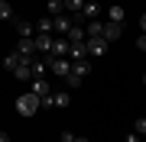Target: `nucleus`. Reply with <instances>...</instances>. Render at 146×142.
I'll list each match as a JSON object with an SVG mask.
<instances>
[{
	"label": "nucleus",
	"instance_id": "nucleus-33",
	"mask_svg": "<svg viewBox=\"0 0 146 142\" xmlns=\"http://www.w3.org/2000/svg\"><path fill=\"white\" fill-rule=\"evenodd\" d=\"M104 3H117V0H104Z\"/></svg>",
	"mask_w": 146,
	"mask_h": 142
},
{
	"label": "nucleus",
	"instance_id": "nucleus-32",
	"mask_svg": "<svg viewBox=\"0 0 146 142\" xmlns=\"http://www.w3.org/2000/svg\"><path fill=\"white\" fill-rule=\"evenodd\" d=\"M143 87H146V71H143Z\"/></svg>",
	"mask_w": 146,
	"mask_h": 142
},
{
	"label": "nucleus",
	"instance_id": "nucleus-19",
	"mask_svg": "<svg viewBox=\"0 0 146 142\" xmlns=\"http://www.w3.org/2000/svg\"><path fill=\"white\" fill-rule=\"evenodd\" d=\"M62 7H65V13H68V16H72V20H75V16L81 13V7H84V0H62Z\"/></svg>",
	"mask_w": 146,
	"mask_h": 142
},
{
	"label": "nucleus",
	"instance_id": "nucleus-21",
	"mask_svg": "<svg viewBox=\"0 0 146 142\" xmlns=\"http://www.w3.org/2000/svg\"><path fill=\"white\" fill-rule=\"evenodd\" d=\"M81 81H84V78H78L75 71H68V74H65V84H68V90H78V87H81Z\"/></svg>",
	"mask_w": 146,
	"mask_h": 142
},
{
	"label": "nucleus",
	"instance_id": "nucleus-22",
	"mask_svg": "<svg viewBox=\"0 0 146 142\" xmlns=\"http://www.w3.org/2000/svg\"><path fill=\"white\" fill-rule=\"evenodd\" d=\"M36 32H49V36H52V16H46V20H36Z\"/></svg>",
	"mask_w": 146,
	"mask_h": 142
},
{
	"label": "nucleus",
	"instance_id": "nucleus-28",
	"mask_svg": "<svg viewBox=\"0 0 146 142\" xmlns=\"http://www.w3.org/2000/svg\"><path fill=\"white\" fill-rule=\"evenodd\" d=\"M58 142H75V132H68V129H65L62 136H58Z\"/></svg>",
	"mask_w": 146,
	"mask_h": 142
},
{
	"label": "nucleus",
	"instance_id": "nucleus-20",
	"mask_svg": "<svg viewBox=\"0 0 146 142\" xmlns=\"http://www.w3.org/2000/svg\"><path fill=\"white\" fill-rule=\"evenodd\" d=\"M20 62H23V55H20V52H10V55L3 58V71H16V65H20Z\"/></svg>",
	"mask_w": 146,
	"mask_h": 142
},
{
	"label": "nucleus",
	"instance_id": "nucleus-27",
	"mask_svg": "<svg viewBox=\"0 0 146 142\" xmlns=\"http://www.w3.org/2000/svg\"><path fill=\"white\" fill-rule=\"evenodd\" d=\"M136 48H140V52H146V32H140V36H136Z\"/></svg>",
	"mask_w": 146,
	"mask_h": 142
},
{
	"label": "nucleus",
	"instance_id": "nucleus-1",
	"mask_svg": "<svg viewBox=\"0 0 146 142\" xmlns=\"http://www.w3.org/2000/svg\"><path fill=\"white\" fill-rule=\"evenodd\" d=\"M16 113H20V116H33V113H36L39 110V97L36 94H33V90H26V94H20V97H16Z\"/></svg>",
	"mask_w": 146,
	"mask_h": 142
},
{
	"label": "nucleus",
	"instance_id": "nucleus-14",
	"mask_svg": "<svg viewBox=\"0 0 146 142\" xmlns=\"http://www.w3.org/2000/svg\"><path fill=\"white\" fill-rule=\"evenodd\" d=\"M72 71L78 74V78H88L94 71V65H91V58H81V62H72Z\"/></svg>",
	"mask_w": 146,
	"mask_h": 142
},
{
	"label": "nucleus",
	"instance_id": "nucleus-4",
	"mask_svg": "<svg viewBox=\"0 0 146 142\" xmlns=\"http://www.w3.org/2000/svg\"><path fill=\"white\" fill-rule=\"evenodd\" d=\"M75 20H84V23H88V20H101V3H98V0H84L81 13L75 16Z\"/></svg>",
	"mask_w": 146,
	"mask_h": 142
},
{
	"label": "nucleus",
	"instance_id": "nucleus-11",
	"mask_svg": "<svg viewBox=\"0 0 146 142\" xmlns=\"http://www.w3.org/2000/svg\"><path fill=\"white\" fill-rule=\"evenodd\" d=\"M65 39H68V42H72V45L84 42V39H88V36H84V26H81V23H72V29L65 32Z\"/></svg>",
	"mask_w": 146,
	"mask_h": 142
},
{
	"label": "nucleus",
	"instance_id": "nucleus-10",
	"mask_svg": "<svg viewBox=\"0 0 146 142\" xmlns=\"http://www.w3.org/2000/svg\"><path fill=\"white\" fill-rule=\"evenodd\" d=\"M72 23H75V20H72L68 13H58V16H52V29H55V32H62V36H65L68 29H72Z\"/></svg>",
	"mask_w": 146,
	"mask_h": 142
},
{
	"label": "nucleus",
	"instance_id": "nucleus-25",
	"mask_svg": "<svg viewBox=\"0 0 146 142\" xmlns=\"http://www.w3.org/2000/svg\"><path fill=\"white\" fill-rule=\"evenodd\" d=\"M133 132H140V136H146V116H140V120L133 123Z\"/></svg>",
	"mask_w": 146,
	"mask_h": 142
},
{
	"label": "nucleus",
	"instance_id": "nucleus-12",
	"mask_svg": "<svg viewBox=\"0 0 146 142\" xmlns=\"http://www.w3.org/2000/svg\"><path fill=\"white\" fill-rule=\"evenodd\" d=\"M72 103V90H52V107L55 110H65Z\"/></svg>",
	"mask_w": 146,
	"mask_h": 142
},
{
	"label": "nucleus",
	"instance_id": "nucleus-5",
	"mask_svg": "<svg viewBox=\"0 0 146 142\" xmlns=\"http://www.w3.org/2000/svg\"><path fill=\"white\" fill-rule=\"evenodd\" d=\"M68 48H72V42H68L65 36H52V48H49V55H52V58H65Z\"/></svg>",
	"mask_w": 146,
	"mask_h": 142
},
{
	"label": "nucleus",
	"instance_id": "nucleus-15",
	"mask_svg": "<svg viewBox=\"0 0 146 142\" xmlns=\"http://www.w3.org/2000/svg\"><path fill=\"white\" fill-rule=\"evenodd\" d=\"M16 52H20L23 58H36V42H33V39H20Z\"/></svg>",
	"mask_w": 146,
	"mask_h": 142
},
{
	"label": "nucleus",
	"instance_id": "nucleus-3",
	"mask_svg": "<svg viewBox=\"0 0 146 142\" xmlns=\"http://www.w3.org/2000/svg\"><path fill=\"white\" fill-rule=\"evenodd\" d=\"M84 48H88V58H104L107 39L104 36H91V39H84Z\"/></svg>",
	"mask_w": 146,
	"mask_h": 142
},
{
	"label": "nucleus",
	"instance_id": "nucleus-8",
	"mask_svg": "<svg viewBox=\"0 0 146 142\" xmlns=\"http://www.w3.org/2000/svg\"><path fill=\"white\" fill-rule=\"evenodd\" d=\"M46 74H49L46 62H42V58L36 55V58H33V62H29V81H39V78H46Z\"/></svg>",
	"mask_w": 146,
	"mask_h": 142
},
{
	"label": "nucleus",
	"instance_id": "nucleus-30",
	"mask_svg": "<svg viewBox=\"0 0 146 142\" xmlns=\"http://www.w3.org/2000/svg\"><path fill=\"white\" fill-rule=\"evenodd\" d=\"M75 142H91V139L88 136H75Z\"/></svg>",
	"mask_w": 146,
	"mask_h": 142
},
{
	"label": "nucleus",
	"instance_id": "nucleus-18",
	"mask_svg": "<svg viewBox=\"0 0 146 142\" xmlns=\"http://www.w3.org/2000/svg\"><path fill=\"white\" fill-rule=\"evenodd\" d=\"M29 62H33V58H23V62L16 65V71H13L16 81H29Z\"/></svg>",
	"mask_w": 146,
	"mask_h": 142
},
{
	"label": "nucleus",
	"instance_id": "nucleus-17",
	"mask_svg": "<svg viewBox=\"0 0 146 142\" xmlns=\"http://www.w3.org/2000/svg\"><path fill=\"white\" fill-rule=\"evenodd\" d=\"M84 36H104V23H101V20H88V23H84Z\"/></svg>",
	"mask_w": 146,
	"mask_h": 142
},
{
	"label": "nucleus",
	"instance_id": "nucleus-29",
	"mask_svg": "<svg viewBox=\"0 0 146 142\" xmlns=\"http://www.w3.org/2000/svg\"><path fill=\"white\" fill-rule=\"evenodd\" d=\"M140 29H143V32H146V13H143V16H140Z\"/></svg>",
	"mask_w": 146,
	"mask_h": 142
},
{
	"label": "nucleus",
	"instance_id": "nucleus-13",
	"mask_svg": "<svg viewBox=\"0 0 146 142\" xmlns=\"http://www.w3.org/2000/svg\"><path fill=\"white\" fill-rule=\"evenodd\" d=\"M16 23V32H20V39H33L36 36V26H33L29 20H13Z\"/></svg>",
	"mask_w": 146,
	"mask_h": 142
},
{
	"label": "nucleus",
	"instance_id": "nucleus-31",
	"mask_svg": "<svg viewBox=\"0 0 146 142\" xmlns=\"http://www.w3.org/2000/svg\"><path fill=\"white\" fill-rule=\"evenodd\" d=\"M0 142H10V136H7V132H0Z\"/></svg>",
	"mask_w": 146,
	"mask_h": 142
},
{
	"label": "nucleus",
	"instance_id": "nucleus-2",
	"mask_svg": "<svg viewBox=\"0 0 146 142\" xmlns=\"http://www.w3.org/2000/svg\"><path fill=\"white\" fill-rule=\"evenodd\" d=\"M39 58L46 62V68L52 74H58V78H65V74L72 71V62H68V58H52V55H39Z\"/></svg>",
	"mask_w": 146,
	"mask_h": 142
},
{
	"label": "nucleus",
	"instance_id": "nucleus-6",
	"mask_svg": "<svg viewBox=\"0 0 146 142\" xmlns=\"http://www.w3.org/2000/svg\"><path fill=\"white\" fill-rule=\"evenodd\" d=\"M33 42H36V55H49V48H52V36H49V32H36Z\"/></svg>",
	"mask_w": 146,
	"mask_h": 142
},
{
	"label": "nucleus",
	"instance_id": "nucleus-16",
	"mask_svg": "<svg viewBox=\"0 0 146 142\" xmlns=\"http://www.w3.org/2000/svg\"><path fill=\"white\" fill-rule=\"evenodd\" d=\"M123 16H127V10L120 3H110L107 7V23H123Z\"/></svg>",
	"mask_w": 146,
	"mask_h": 142
},
{
	"label": "nucleus",
	"instance_id": "nucleus-9",
	"mask_svg": "<svg viewBox=\"0 0 146 142\" xmlns=\"http://www.w3.org/2000/svg\"><path fill=\"white\" fill-rule=\"evenodd\" d=\"M120 36H123V23H107L104 20V39L107 42H117Z\"/></svg>",
	"mask_w": 146,
	"mask_h": 142
},
{
	"label": "nucleus",
	"instance_id": "nucleus-26",
	"mask_svg": "<svg viewBox=\"0 0 146 142\" xmlns=\"http://www.w3.org/2000/svg\"><path fill=\"white\" fill-rule=\"evenodd\" d=\"M123 142H143V136H140V132H133V129H130V132L123 136Z\"/></svg>",
	"mask_w": 146,
	"mask_h": 142
},
{
	"label": "nucleus",
	"instance_id": "nucleus-23",
	"mask_svg": "<svg viewBox=\"0 0 146 142\" xmlns=\"http://www.w3.org/2000/svg\"><path fill=\"white\" fill-rule=\"evenodd\" d=\"M0 20H13V7L7 0H0Z\"/></svg>",
	"mask_w": 146,
	"mask_h": 142
},
{
	"label": "nucleus",
	"instance_id": "nucleus-24",
	"mask_svg": "<svg viewBox=\"0 0 146 142\" xmlns=\"http://www.w3.org/2000/svg\"><path fill=\"white\" fill-rule=\"evenodd\" d=\"M58 13H65L62 0H49V16H58Z\"/></svg>",
	"mask_w": 146,
	"mask_h": 142
},
{
	"label": "nucleus",
	"instance_id": "nucleus-7",
	"mask_svg": "<svg viewBox=\"0 0 146 142\" xmlns=\"http://www.w3.org/2000/svg\"><path fill=\"white\" fill-rule=\"evenodd\" d=\"M29 90H33V94H36L39 100L52 97V87H49V81H46V78H39V81H29Z\"/></svg>",
	"mask_w": 146,
	"mask_h": 142
}]
</instances>
